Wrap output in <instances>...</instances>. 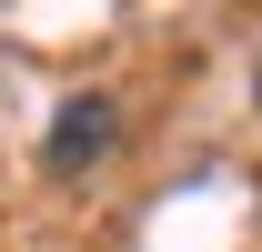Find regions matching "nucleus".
Instances as JSON below:
<instances>
[{
  "instance_id": "nucleus-1",
  "label": "nucleus",
  "mask_w": 262,
  "mask_h": 252,
  "mask_svg": "<svg viewBox=\"0 0 262 252\" xmlns=\"http://www.w3.org/2000/svg\"><path fill=\"white\" fill-rule=\"evenodd\" d=\"M111 131H121L111 101H101V91H71L61 111H51V152H40V161H51V172H81V161L111 152Z\"/></svg>"
}]
</instances>
